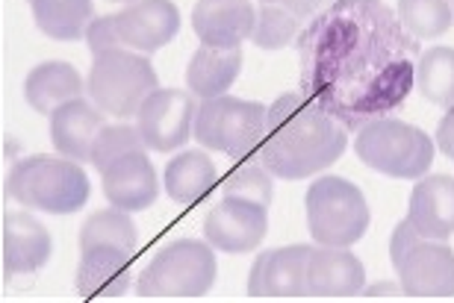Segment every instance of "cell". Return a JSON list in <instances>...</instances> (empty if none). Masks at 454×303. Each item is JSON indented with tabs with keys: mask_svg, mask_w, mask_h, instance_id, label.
<instances>
[{
	"mask_svg": "<svg viewBox=\"0 0 454 303\" xmlns=\"http://www.w3.org/2000/svg\"><path fill=\"white\" fill-rule=\"evenodd\" d=\"M301 35V18L289 12L286 6L260 4L257 24H254L251 42L262 50H284L289 42Z\"/></svg>",
	"mask_w": 454,
	"mask_h": 303,
	"instance_id": "83f0119b",
	"label": "cell"
},
{
	"mask_svg": "<svg viewBox=\"0 0 454 303\" xmlns=\"http://www.w3.org/2000/svg\"><path fill=\"white\" fill-rule=\"evenodd\" d=\"M89 177L83 165L68 156H27L12 165L6 177V195L27 209L51 215L80 213L89 200Z\"/></svg>",
	"mask_w": 454,
	"mask_h": 303,
	"instance_id": "3957f363",
	"label": "cell"
},
{
	"mask_svg": "<svg viewBox=\"0 0 454 303\" xmlns=\"http://www.w3.org/2000/svg\"><path fill=\"white\" fill-rule=\"evenodd\" d=\"M269 106L257 100H242L231 95L201 100L195 113V139L207 151H219L231 159H245L260 148L266 136Z\"/></svg>",
	"mask_w": 454,
	"mask_h": 303,
	"instance_id": "ba28073f",
	"label": "cell"
},
{
	"mask_svg": "<svg viewBox=\"0 0 454 303\" xmlns=\"http://www.w3.org/2000/svg\"><path fill=\"white\" fill-rule=\"evenodd\" d=\"M419 39L384 0H333L298 35L301 91L348 130L387 118L416 86Z\"/></svg>",
	"mask_w": 454,
	"mask_h": 303,
	"instance_id": "6da1fadb",
	"label": "cell"
},
{
	"mask_svg": "<svg viewBox=\"0 0 454 303\" xmlns=\"http://www.w3.org/2000/svg\"><path fill=\"white\" fill-rule=\"evenodd\" d=\"M157 89V68L151 66V59L145 53L130 48L98 53L86 80L89 100L113 118L139 115L145 97Z\"/></svg>",
	"mask_w": 454,
	"mask_h": 303,
	"instance_id": "5b68a950",
	"label": "cell"
},
{
	"mask_svg": "<svg viewBox=\"0 0 454 303\" xmlns=\"http://www.w3.org/2000/svg\"><path fill=\"white\" fill-rule=\"evenodd\" d=\"M242 71V48H213L201 44L186 68V86L201 100L227 95Z\"/></svg>",
	"mask_w": 454,
	"mask_h": 303,
	"instance_id": "7402d4cb",
	"label": "cell"
},
{
	"mask_svg": "<svg viewBox=\"0 0 454 303\" xmlns=\"http://www.w3.org/2000/svg\"><path fill=\"white\" fill-rule=\"evenodd\" d=\"M354 153L372 171L395 180H416L434 165V139L419 127L387 115L360 127Z\"/></svg>",
	"mask_w": 454,
	"mask_h": 303,
	"instance_id": "277c9868",
	"label": "cell"
},
{
	"mask_svg": "<svg viewBox=\"0 0 454 303\" xmlns=\"http://www.w3.org/2000/svg\"><path fill=\"white\" fill-rule=\"evenodd\" d=\"M260 4H278V6H286L289 12L298 15L304 21V18H313L316 12L322 9L325 0H260Z\"/></svg>",
	"mask_w": 454,
	"mask_h": 303,
	"instance_id": "1f68e13d",
	"label": "cell"
},
{
	"mask_svg": "<svg viewBox=\"0 0 454 303\" xmlns=\"http://www.w3.org/2000/svg\"><path fill=\"white\" fill-rule=\"evenodd\" d=\"M195 97L180 89H157L145 97L136 115V127L148 151L168 153L184 148L189 136H195Z\"/></svg>",
	"mask_w": 454,
	"mask_h": 303,
	"instance_id": "9c48e42d",
	"label": "cell"
},
{
	"mask_svg": "<svg viewBox=\"0 0 454 303\" xmlns=\"http://www.w3.org/2000/svg\"><path fill=\"white\" fill-rule=\"evenodd\" d=\"M257 24V9L251 0H198L192 9V30L201 44L213 48H239L251 39Z\"/></svg>",
	"mask_w": 454,
	"mask_h": 303,
	"instance_id": "e0dca14e",
	"label": "cell"
},
{
	"mask_svg": "<svg viewBox=\"0 0 454 303\" xmlns=\"http://www.w3.org/2000/svg\"><path fill=\"white\" fill-rule=\"evenodd\" d=\"M130 151H148V148H145V142H142L139 127L110 124V127H104V130L98 133L95 148H92V165L101 171L104 165H110L115 159V156H124Z\"/></svg>",
	"mask_w": 454,
	"mask_h": 303,
	"instance_id": "f546056e",
	"label": "cell"
},
{
	"mask_svg": "<svg viewBox=\"0 0 454 303\" xmlns=\"http://www.w3.org/2000/svg\"><path fill=\"white\" fill-rule=\"evenodd\" d=\"M101 183H104V198L110 200V206L124 209V213H142L160 195L157 171H153L145 151L115 156L110 165L101 168Z\"/></svg>",
	"mask_w": 454,
	"mask_h": 303,
	"instance_id": "5bb4252c",
	"label": "cell"
},
{
	"mask_svg": "<svg viewBox=\"0 0 454 303\" xmlns=\"http://www.w3.org/2000/svg\"><path fill=\"white\" fill-rule=\"evenodd\" d=\"M313 245H289L260 253L248 274L251 298H307V262Z\"/></svg>",
	"mask_w": 454,
	"mask_h": 303,
	"instance_id": "7c38bea8",
	"label": "cell"
},
{
	"mask_svg": "<svg viewBox=\"0 0 454 303\" xmlns=\"http://www.w3.org/2000/svg\"><path fill=\"white\" fill-rule=\"evenodd\" d=\"M363 295L366 298H398V295H404L402 289L395 286V283H375V286H366L363 289Z\"/></svg>",
	"mask_w": 454,
	"mask_h": 303,
	"instance_id": "836d02e7",
	"label": "cell"
},
{
	"mask_svg": "<svg viewBox=\"0 0 454 303\" xmlns=\"http://www.w3.org/2000/svg\"><path fill=\"white\" fill-rule=\"evenodd\" d=\"M307 227L316 245L351 247L357 245L369 229V204L363 191L351 180L319 177L307 189Z\"/></svg>",
	"mask_w": 454,
	"mask_h": 303,
	"instance_id": "52a82bcc",
	"label": "cell"
},
{
	"mask_svg": "<svg viewBox=\"0 0 454 303\" xmlns=\"http://www.w3.org/2000/svg\"><path fill=\"white\" fill-rule=\"evenodd\" d=\"M269 233V206L254 200L224 195L204 221V236L215 251L224 253H248Z\"/></svg>",
	"mask_w": 454,
	"mask_h": 303,
	"instance_id": "30bf717a",
	"label": "cell"
},
{
	"mask_svg": "<svg viewBox=\"0 0 454 303\" xmlns=\"http://www.w3.org/2000/svg\"><path fill=\"white\" fill-rule=\"evenodd\" d=\"M437 148L446 156H454V106L446 109V115H442L437 127Z\"/></svg>",
	"mask_w": 454,
	"mask_h": 303,
	"instance_id": "d6a6232c",
	"label": "cell"
},
{
	"mask_svg": "<svg viewBox=\"0 0 454 303\" xmlns=\"http://www.w3.org/2000/svg\"><path fill=\"white\" fill-rule=\"evenodd\" d=\"M86 44L89 50L95 53H106V50H115V48H124L121 44V35H118V27H115V15H101L89 24L86 30Z\"/></svg>",
	"mask_w": 454,
	"mask_h": 303,
	"instance_id": "4dcf8cb0",
	"label": "cell"
},
{
	"mask_svg": "<svg viewBox=\"0 0 454 303\" xmlns=\"http://www.w3.org/2000/svg\"><path fill=\"white\" fill-rule=\"evenodd\" d=\"M35 27L57 42L86 39L89 24L95 21L92 0H30Z\"/></svg>",
	"mask_w": 454,
	"mask_h": 303,
	"instance_id": "cb8c5ba5",
	"label": "cell"
},
{
	"mask_svg": "<svg viewBox=\"0 0 454 303\" xmlns=\"http://www.w3.org/2000/svg\"><path fill=\"white\" fill-rule=\"evenodd\" d=\"M115 4H133V0H115Z\"/></svg>",
	"mask_w": 454,
	"mask_h": 303,
	"instance_id": "e575fe53",
	"label": "cell"
},
{
	"mask_svg": "<svg viewBox=\"0 0 454 303\" xmlns=\"http://www.w3.org/2000/svg\"><path fill=\"white\" fill-rule=\"evenodd\" d=\"M219 262L213 245L198 238H177L153 256L136 280L139 298H204L213 289Z\"/></svg>",
	"mask_w": 454,
	"mask_h": 303,
	"instance_id": "8992f818",
	"label": "cell"
},
{
	"mask_svg": "<svg viewBox=\"0 0 454 303\" xmlns=\"http://www.w3.org/2000/svg\"><path fill=\"white\" fill-rule=\"evenodd\" d=\"M407 218L425 238H446L454 233V177L434 174L422 177L411 191Z\"/></svg>",
	"mask_w": 454,
	"mask_h": 303,
	"instance_id": "ffe728a7",
	"label": "cell"
},
{
	"mask_svg": "<svg viewBox=\"0 0 454 303\" xmlns=\"http://www.w3.org/2000/svg\"><path fill=\"white\" fill-rule=\"evenodd\" d=\"M104 127V109L86 97H74L51 113V142L68 159L92 162L95 139Z\"/></svg>",
	"mask_w": 454,
	"mask_h": 303,
	"instance_id": "ac0fdd59",
	"label": "cell"
},
{
	"mask_svg": "<svg viewBox=\"0 0 454 303\" xmlns=\"http://www.w3.org/2000/svg\"><path fill=\"white\" fill-rule=\"evenodd\" d=\"M451 9H454V6H451Z\"/></svg>",
	"mask_w": 454,
	"mask_h": 303,
	"instance_id": "8d00e7d4",
	"label": "cell"
},
{
	"mask_svg": "<svg viewBox=\"0 0 454 303\" xmlns=\"http://www.w3.org/2000/svg\"><path fill=\"white\" fill-rule=\"evenodd\" d=\"M366 289V268L348 247H313L307 262V298H354Z\"/></svg>",
	"mask_w": 454,
	"mask_h": 303,
	"instance_id": "2e32d148",
	"label": "cell"
},
{
	"mask_svg": "<svg viewBox=\"0 0 454 303\" xmlns=\"http://www.w3.org/2000/svg\"><path fill=\"white\" fill-rule=\"evenodd\" d=\"M53 253L51 233L30 213L4 215V271L6 277H30L48 265Z\"/></svg>",
	"mask_w": 454,
	"mask_h": 303,
	"instance_id": "9a60e30c",
	"label": "cell"
},
{
	"mask_svg": "<svg viewBox=\"0 0 454 303\" xmlns=\"http://www.w3.org/2000/svg\"><path fill=\"white\" fill-rule=\"evenodd\" d=\"M398 21L416 39H440L454 24L449 0H398Z\"/></svg>",
	"mask_w": 454,
	"mask_h": 303,
	"instance_id": "4316f807",
	"label": "cell"
},
{
	"mask_svg": "<svg viewBox=\"0 0 454 303\" xmlns=\"http://www.w3.org/2000/svg\"><path fill=\"white\" fill-rule=\"evenodd\" d=\"M92 247H118V251L136 256L139 251V229H136L130 213L124 209H101L89 215L86 224L80 227V253Z\"/></svg>",
	"mask_w": 454,
	"mask_h": 303,
	"instance_id": "d4e9b609",
	"label": "cell"
},
{
	"mask_svg": "<svg viewBox=\"0 0 454 303\" xmlns=\"http://www.w3.org/2000/svg\"><path fill=\"white\" fill-rule=\"evenodd\" d=\"M86 82L80 71L68 62H42L24 80V97L35 113L51 115L53 109L74 97H83Z\"/></svg>",
	"mask_w": 454,
	"mask_h": 303,
	"instance_id": "44dd1931",
	"label": "cell"
},
{
	"mask_svg": "<svg viewBox=\"0 0 454 303\" xmlns=\"http://www.w3.org/2000/svg\"><path fill=\"white\" fill-rule=\"evenodd\" d=\"M133 256L118 247H92L80 253L74 289L80 298H121L133 283Z\"/></svg>",
	"mask_w": 454,
	"mask_h": 303,
	"instance_id": "d6986e66",
	"label": "cell"
},
{
	"mask_svg": "<svg viewBox=\"0 0 454 303\" xmlns=\"http://www.w3.org/2000/svg\"><path fill=\"white\" fill-rule=\"evenodd\" d=\"M219 174L207 153L184 151L166 165V195L180 206H192L215 186Z\"/></svg>",
	"mask_w": 454,
	"mask_h": 303,
	"instance_id": "603a6c76",
	"label": "cell"
},
{
	"mask_svg": "<svg viewBox=\"0 0 454 303\" xmlns=\"http://www.w3.org/2000/svg\"><path fill=\"white\" fill-rule=\"evenodd\" d=\"M224 195L233 198H245L254 200L260 206H271V198H275V186H271V174L262 168V165H239V168L231 171V177L222 183Z\"/></svg>",
	"mask_w": 454,
	"mask_h": 303,
	"instance_id": "f1b7e54d",
	"label": "cell"
},
{
	"mask_svg": "<svg viewBox=\"0 0 454 303\" xmlns=\"http://www.w3.org/2000/svg\"><path fill=\"white\" fill-rule=\"evenodd\" d=\"M416 89L434 106H454V48H428L416 62Z\"/></svg>",
	"mask_w": 454,
	"mask_h": 303,
	"instance_id": "484cf974",
	"label": "cell"
},
{
	"mask_svg": "<svg viewBox=\"0 0 454 303\" xmlns=\"http://www.w3.org/2000/svg\"><path fill=\"white\" fill-rule=\"evenodd\" d=\"M451 159H454V156H451Z\"/></svg>",
	"mask_w": 454,
	"mask_h": 303,
	"instance_id": "d590c367",
	"label": "cell"
},
{
	"mask_svg": "<svg viewBox=\"0 0 454 303\" xmlns=\"http://www.w3.org/2000/svg\"><path fill=\"white\" fill-rule=\"evenodd\" d=\"M345 148L348 127L313 104L304 91H286L269 106L257 162L278 180H307L337 162Z\"/></svg>",
	"mask_w": 454,
	"mask_h": 303,
	"instance_id": "7a4b0ae2",
	"label": "cell"
},
{
	"mask_svg": "<svg viewBox=\"0 0 454 303\" xmlns=\"http://www.w3.org/2000/svg\"><path fill=\"white\" fill-rule=\"evenodd\" d=\"M115 27L121 44L139 53H157L180 30V12L171 0H133L115 12Z\"/></svg>",
	"mask_w": 454,
	"mask_h": 303,
	"instance_id": "4fadbf2b",
	"label": "cell"
},
{
	"mask_svg": "<svg viewBox=\"0 0 454 303\" xmlns=\"http://www.w3.org/2000/svg\"><path fill=\"white\" fill-rule=\"evenodd\" d=\"M395 271L407 298H454V251L440 238L419 236Z\"/></svg>",
	"mask_w": 454,
	"mask_h": 303,
	"instance_id": "8fae6325",
	"label": "cell"
}]
</instances>
